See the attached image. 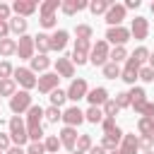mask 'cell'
Instances as JSON below:
<instances>
[{
	"label": "cell",
	"mask_w": 154,
	"mask_h": 154,
	"mask_svg": "<svg viewBox=\"0 0 154 154\" xmlns=\"http://www.w3.org/2000/svg\"><path fill=\"white\" fill-rule=\"evenodd\" d=\"M24 152L26 154H46V147H43V142H31Z\"/></svg>",
	"instance_id": "f6af8a7d"
},
{
	"label": "cell",
	"mask_w": 154,
	"mask_h": 154,
	"mask_svg": "<svg viewBox=\"0 0 154 154\" xmlns=\"http://www.w3.org/2000/svg\"><path fill=\"white\" fill-rule=\"evenodd\" d=\"M103 41L106 43H113V46H125L130 41V29H125V26H108Z\"/></svg>",
	"instance_id": "5b68a950"
},
{
	"label": "cell",
	"mask_w": 154,
	"mask_h": 154,
	"mask_svg": "<svg viewBox=\"0 0 154 154\" xmlns=\"http://www.w3.org/2000/svg\"><path fill=\"white\" fill-rule=\"evenodd\" d=\"M72 154H82V152H72Z\"/></svg>",
	"instance_id": "91938a15"
},
{
	"label": "cell",
	"mask_w": 154,
	"mask_h": 154,
	"mask_svg": "<svg viewBox=\"0 0 154 154\" xmlns=\"http://www.w3.org/2000/svg\"><path fill=\"white\" fill-rule=\"evenodd\" d=\"M34 103H31V94L29 91H17L12 99H10V111L14 113V116H19V113H24V111H29Z\"/></svg>",
	"instance_id": "277c9868"
},
{
	"label": "cell",
	"mask_w": 154,
	"mask_h": 154,
	"mask_svg": "<svg viewBox=\"0 0 154 154\" xmlns=\"http://www.w3.org/2000/svg\"><path fill=\"white\" fill-rule=\"evenodd\" d=\"M34 36H19V41H17V55L22 58V60H31L34 58Z\"/></svg>",
	"instance_id": "30bf717a"
},
{
	"label": "cell",
	"mask_w": 154,
	"mask_h": 154,
	"mask_svg": "<svg viewBox=\"0 0 154 154\" xmlns=\"http://www.w3.org/2000/svg\"><path fill=\"white\" fill-rule=\"evenodd\" d=\"M89 154H108V152H106L101 144H96V147H91V149H89Z\"/></svg>",
	"instance_id": "db71d44e"
},
{
	"label": "cell",
	"mask_w": 154,
	"mask_h": 154,
	"mask_svg": "<svg viewBox=\"0 0 154 154\" xmlns=\"http://www.w3.org/2000/svg\"><path fill=\"white\" fill-rule=\"evenodd\" d=\"M87 91H89V84H87V79L84 77H77V79H72L70 82V87H67V99L70 101H79V99H84L87 96Z\"/></svg>",
	"instance_id": "52a82bcc"
},
{
	"label": "cell",
	"mask_w": 154,
	"mask_h": 154,
	"mask_svg": "<svg viewBox=\"0 0 154 154\" xmlns=\"http://www.w3.org/2000/svg\"><path fill=\"white\" fill-rule=\"evenodd\" d=\"M137 79H142V82H154V70H152L149 65H147V67H140Z\"/></svg>",
	"instance_id": "60d3db41"
},
{
	"label": "cell",
	"mask_w": 154,
	"mask_h": 154,
	"mask_svg": "<svg viewBox=\"0 0 154 154\" xmlns=\"http://www.w3.org/2000/svg\"><path fill=\"white\" fill-rule=\"evenodd\" d=\"M149 67L154 70V53H149Z\"/></svg>",
	"instance_id": "9f6ffc18"
},
{
	"label": "cell",
	"mask_w": 154,
	"mask_h": 154,
	"mask_svg": "<svg viewBox=\"0 0 154 154\" xmlns=\"http://www.w3.org/2000/svg\"><path fill=\"white\" fill-rule=\"evenodd\" d=\"M147 154H154V152H147Z\"/></svg>",
	"instance_id": "94428289"
},
{
	"label": "cell",
	"mask_w": 154,
	"mask_h": 154,
	"mask_svg": "<svg viewBox=\"0 0 154 154\" xmlns=\"http://www.w3.org/2000/svg\"><path fill=\"white\" fill-rule=\"evenodd\" d=\"M34 48H36L41 55H46V53L51 51V36H48V34H43V31H41L38 36H34Z\"/></svg>",
	"instance_id": "d4e9b609"
},
{
	"label": "cell",
	"mask_w": 154,
	"mask_h": 154,
	"mask_svg": "<svg viewBox=\"0 0 154 154\" xmlns=\"http://www.w3.org/2000/svg\"><path fill=\"white\" fill-rule=\"evenodd\" d=\"M10 140L14 142V147L26 144V140H29L26 125H24V120H22L19 116H12V118H10Z\"/></svg>",
	"instance_id": "7a4b0ae2"
},
{
	"label": "cell",
	"mask_w": 154,
	"mask_h": 154,
	"mask_svg": "<svg viewBox=\"0 0 154 154\" xmlns=\"http://www.w3.org/2000/svg\"><path fill=\"white\" fill-rule=\"evenodd\" d=\"M12 53H17V41L14 38H2L0 41V55H12Z\"/></svg>",
	"instance_id": "f546056e"
},
{
	"label": "cell",
	"mask_w": 154,
	"mask_h": 154,
	"mask_svg": "<svg viewBox=\"0 0 154 154\" xmlns=\"http://www.w3.org/2000/svg\"><path fill=\"white\" fill-rule=\"evenodd\" d=\"M41 118H43V108L41 106H31L26 111V135H29L31 142H41V137H43Z\"/></svg>",
	"instance_id": "6da1fadb"
},
{
	"label": "cell",
	"mask_w": 154,
	"mask_h": 154,
	"mask_svg": "<svg viewBox=\"0 0 154 154\" xmlns=\"http://www.w3.org/2000/svg\"><path fill=\"white\" fill-rule=\"evenodd\" d=\"M43 147H46V152H48V154H58V149H60L63 144H60V137L48 135V137H46V142H43Z\"/></svg>",
	"instance_id": "836d02e7"
},
{
	"label": "cell",
	"mask_w": 154,
	"mask_h": 154,
	"mask_svg": "<svg viewBox=\"0 0 154 154\" xmlns=\"http://www.w3.org/2000/svg\"><path fill=\"white\" fill-rule=\"evenodd\" d=\"M91 106H103L106 101H108V91L103 89V87H94V89H89L87 91V96H84Z\"/></svg>",
	"instance_id": "e0dca14e"
},
{
	"label": "cell",
	"mask_w": 154,
	"mask_h": 154,
	"mask_svg": "<svg viewBox=\"0 0 154 154\" xmlns=\"http://www.w3.org/2000/svg\"><path fill=\"white\" fill-rule=\"evenodd\" d=\"M84 120H89V123H94V125H96V123H101V120H103V111H101L99 106H89V108H87V113H84Z\"/></svg>",
	"instance_id": "f1b7e54d"
},
{
	"label": "cell",
	"mask_w": 154,
	"mask_h": 154,
	"mask_svg": "<svg viewBox=\"0 0 154 154\" xmlns=\"http://www.w3.org/2000/svg\"><path fill=\"white\" fill-rule=\"evenodd\" d=\"M48 67H51V58H48V55H41V53H38V55L31 58V67H29V70H31L34 75H36V72H46Z\"/></svg>",
	"instance_id": "603a6c76"
},
{
	"label": "cell",
	"mask_w": 154,
	"mask_h": 154,
	"mask_svg": "<svg viewBox=\"0 0 154 154\" xmlns=\"http://www.w3.org/2000/svg\"><path fill=\"white\" fill-rule=\"evenodd\" d=\"M55 75L58 77H75V65L70 58H58L55 60Z\"/></svg>",
	"instance_id": "d6986e66"
},
{
	"label": "cell",
	"mask_w": 154,
	"mask_h": 154,
	"mask_svg": "<svg viewBox=\"0 0 154 154\" xmlns=\"http://www.w3.org/2000/svg\"><path fill=\"white\" fill-rule=\"evenodd\" d=\"M140 5H142V2H140V0H128V2H125V5H123V7H125V10H137V7H140Z\"/></svg>",
	"instance_id": "f5cc1de1"
},
{
	"label": "cell",
	"mask_w": 154,
	"mask_h": 154,
	"mask_svg": "<svg viewBox=\"0 0 154 154\" xmlns=\"http://www.w3.org/2000/svg\"><path fill=\"white\" fill-rule=\"evenodd\" d=\"M108 58H111V63H123V60H128V51H125V46H116L111 53H108Z\"/></svg>",
	"instance_id": "4dcf8cb0"
},
{
	"label": "cell",
	"mask_w": 154,
	"mask_h": 154,
	"mask_svg": "<svg viewBox=\"0 0 154 154\" xmlns=\"http://www.w3.org/2000/svg\"><path fill=\"white\" fill-rule=\"evenodd\" d=\"M48 99H51V106H55V108H60V106H63V103L67 101V94H65L63 89H53Z\"/></svg>",
	"instance_id": "1f68e13d"
},
{
	"label": "cell",
	"mask_w": 154,
	"mask_h": 154,
	"mask_svg": "<svg viewBox=\"0 0 154 154\" xmlns=\"http://www.w3.org/2000/svg\"><path fill=\"white\" fill-rule=\"evenodd\" d=\"M7 24H10V31L17 34V36H24V34H26V26H29L24 17H10Z\"/></svg>",
	"instance_id": "cb8c5ba5"
},
{
	"label": "cell",
	"mask_w": 154,
	"mask_h": 154,
	"mask_svg": "<svg viewBox=\"0 0 154 154\" xmlns=\"http://www.w3.org/2000/svg\"><path fill=\"white\" fill-rule=\"evenodd\" d=\"M130 58H135V60H137V63H140V65H142V63H144V60H149V51H147V48H144V46H140V48H135V53H132V55H130Z\"/></svg>",
	"instance_id": "ab89813d"
},
{
	"label": "cell",
	"mask_w": 154,
	"mask_h": 154,
	"mask_svg": "<svg viewBox=\"0 0 154 154\" xmlns=\"http://www.w3.org/2000/svg\"><path fill=\"white\" fill-rule=\"evenodd\" d=\"M60 120H63L67 128H77V125L84 120V113H82L77 106H70V108H65V111H63V118H60Z\"/></svg>",
	"instance_id": "9a60e30c"
},
{
	"label": "cell",
	"mask_w": 154,
	"mask_h": 154,
	"mask_svg": "<svg viewBox=\"0 0 154 154\" xmlns=\"http://www.w3.org/2000/svg\"><path fill=\"white\" fill-rule=\"evenodd\" d=\"M36 10H38L36 0H14V2H12V12H14L17 17H29V14H34Z\"/></svg>",
	"instance_id": "4fadbf2b"
},
{
	"label": "cell",
	"mask_w": 154,
	"mask_h": 154,
	"mask_svg": "<svg viewBox=\"0 0 154 154\" xmlns=\"http://www.w3.org/2000/svg\"><path fill=\"white\" fill-rule=\"evenodd\" d=\"M118 144H120V142H116V140H113V137H108V135H103V140H101V147H103L106 152L118 149Z\"/></svg>",
	"instance_id": "7bdbcfd3"
},
{
	"label": "cell",
	"mask_w": 154,
	"mask_h": 154,
	"mask_svg": "<svg viewBox=\"0 0 154 154\" xmlns=\"http://www.w3.org/2000/svg\"><path fill=\"white\" fill-rule=\"evenodd\" d=\"M75 34H77V38H84V41H89V38H91V34H94V29H91L89 24H77Z\"/></svg>",
	"instance_id": "74e56055"
},
{
	"label": "cell",
	"mask_w": 154,
	"mask_h": 154,
	"mask_svg": "<svg viewBox=\"0 0 154 154\" xmlns=\"http://www.w3.org/2000/svg\"><path fill=\"white\" fill-rule=\"evenodd\" d=\"M108 154H123V152H120V149H113V152H108Z\"/></svg>",
	"instance_id": "6f0895ef"
},
{
	"label": "cell",
	"mask_w": 154,
	"mask_h": 154,
	"mask_svg": "<svg viewBox=\"0 0 154 154\" xmlns=\"http://www.w3.org/2000/svg\"><path fill=\"white\" fill-rule=\"evenodd\" d=\"M113 101L118 103V108H128V106H130V96H128V91L116 94V99H113Z\"/></svg>",
	"instance_id": "b9f144b4"
},
{
	"label": "cell",
	"mask_w": 154,
	"mask_h": 154,
	"mask_svg": "<svg viewBox=\"0 0 154 154\" xmlns=\"http://www.w3.org/2000/svg\"><path fill=\"white\" fill-rule=\"evenodd\" d=\"M5 154H26V152H24L22 147H10V149H7Z\"/></svg>",
	"instance_id": "11a10c76"
},
{
	"label": "cell",
	"mask_w": 154,
	"mask_h": 154,
	"mask_svg": "<svg viewBox=\"0 0 154 154\" xmlns=\"http://www.w3.org/2000/svg\"><path fill=\"white\" fill-rule=\"evenodd\" d=\"M38 22H41V26H43V29H53V26H55V22H58V17H55V14H51V17H41Z\"/></svg>",
	"instance_id": "7dc6e473"
},
{
	"label": "cell",
	"mask_w": 154,
	"mask_h": 154,
	"mask_svg": "<svg viewBox=\"0 0 154 154\" xmlns=\"http://www.w3.org/2000/svg\"><path fill=\"white\" fill-rule=\"evenodd\" d=\"M128 96H130V106L135 108V113H140V108L147 103V91H144L142 87H132V89L128 91Z\"/></svg>",
	"instance_id": "2e32d148"
},
{
	"label": "cell",
	"mask_w": 154,
	"mask_h": 154,
	"mask_svg": "<svg viewBox=\"0 0 154 154\" xmlns=\"http://www.w3.org/2000/svg\"><path fill=\"white\" fill-rule=\"evenodd\" d=\"M91 147H94V144H91V137H89V135H79V137H77V144H75V152H82V154H84V152H89Z\"/></svg>",
	"instance_id": "d590c367"
},
{
	"label": "cell",
	"mask_w": 154,
	"mask_h": 154,
	"mask_svg": "<svg viewBox=\"0 0 154 154\" xmlns=\"http://www.w3.org/2000/svg\"><path fill=\"white\" fill-rule=\"evenodd\" d=\"M111 5H113L111 0H91V2H89V12H91V14H106Z\"/></svg>",
	"instance_id": "4316f807"
},
{
	"label": "cell",
	"mask_w": 154,
	"mask_h": 154,
	"mask_svg": "<svg viewBox=\"0 0 154 154\" xmlns=\"http://www.w3.org/2000/svg\"><path fill=\"white\" fill-rule=\"evenodd\" d=\"M58 82H60V77H58L55 72H43V75L36 79V87H38L41 94H51L53 89H58Z\"/></svg>",
	"instance_id": "9c48e42d"
},
{
	"label": "cell",
	"mask_w": 154,
	"mask_h": 154,
	"mask_svg": "<svg viewBox=\"0 0 154 154\" xmlns=\"http://www.w3.org/2000/svg\"><path fill=\"white\" fill-rule=\"evenodd\" d=\"M137 147L147 154V152H152V140L149 137H137Z\"/></svg>",
	"instance_id": "c3c4849f"
},
{
	"label": "cell",
	"mask_w": 154,
	"mask_h": 154,
	"mask_svg": "<svg viewBox=\"0 0 154 154\" xmlns=\"http://www.w3.org/2000/svg\"><path fill=\"white\" fill-rule=\"evenodd\" d=\"M101 111H103V118H116L120 108H118V103H116L113 99H108V101L103 103V108H101Z\"/></svg>",
	"instance_id": "8d00e7d4"
},
{
	"label": "cell",
	"mask_w": 154,
	"mask_h": 154,
	"mask_svg": "<svg viewBox=\"0 0 154 154\" xmlns=\"http://www.w3.org/2000/svg\"><path fill=\"white\" fill-rule=\"evenodd\" d=\"M10 132H0V152H7L10 149Z\"/></svg>",
	"instance_id": "f907efd6"
},
{
	"label": "cell",
	"mask_w": 154,
	"mask_h": 154,
	"mask_svg": "<svg viewBox=\"0 0 154 154\" xmlns=\"http://www.w3.org/2000/svg\"><path fill=\"white\" fill-rule=\"evenodd\" d=\"M108 53H111V48H108V43L101 38V41H96V43L91 46V51H89V63L103 67V65L108 63Z\"/></svg>",
	"instance_id": "3957f363"
},
{
	"label": "cell",
	"mask_w": 154,
	"mask_h": 154,
	"mask_svg": "<svg viewBox=\"0 0 154 154\" xmlns=\"http://www.w3.org/2000/svg\"><path fill=\"white\" fill-rule=\"evenodd\" d=\"M10 14H12V7L0 2V22H10Z\"/></svg>",
	"instance_id": "681fc988"
},
{
	"label": "cell",
	"mask_w": 154,
	"mask_h": 154,
	"mask_svg": "<svg viewBox=\"0 0 154 154\" xmlns=\"http://www.w3.org/2000/svg\"><path fill=\"white\" fill-rule=\"evenodd\" d=\"M137 130H140V135H142V137H149V135H152V130H154V120H152V118H140Z\"/></svg>",
	"instance_id": "d6a6232c"
},
{
	"label": "cell",
	"mask_w": 154,
	"mask_h": 154,
	"mask_svg": "<svg viewBox=\"0 0 154 154\" xmlns=\"http://www.w3.org/2000/svg\"><path fill=\"white\" fill-rule=\"evenodd\" d=\"M123 154H137V135L135 132H130V135H123V140H120V147H118Z\"/></svg>",
	"instance_id": "7402d4cb"
},
{
	"label": "cell",
	"mask_w": 154,
	"mask_h": 154,
	"mask_svg": "<svg viewBox=\"0 0 154 154\" xmlns=\"http://www.w3.org/2000/svg\"><path fill=\"white\" fill-rule=\"evenodd\" d=\"M12 72H14V67H12L7 60H2V63H0V79H10Z\"/></svg>",
	"instance_id": "ee69618b"
},
{
	"label": "cell",
	"mask_w": 154,
	"mask_h": 154,
	"mask_svg": "<svg viewBox=\"0 0 154 154\" xmlns=\"http://www.w3.org/2000/svg\"><path fill=\"white\" fill-rule=\"evenodd\" d=\"M125 12H128V10H125L123 5H116V2H113V5L108 7V12H106V24H108V26H120L123 19H125Z\"/></svg>",
	"instance_id": "5bb4252c"
},
{
	"label": "cell",
	"mask_w": 154,
	"mask_h": 154,
	"mask_svg": "<svg viewBox=\"0 0 154 154\" xmlns=\"http://www.w3.org/2000/svg\"><path fill=\"white\" fill-rule=\"evenodd\" d=\"M101 70H103V77H106V79H116V77H120V67H118L116 63H111V60H108Z\"/></svg>",
	"instance_id": "e575fe53"
},
{
	"label": "cell",
	"mask_w": 154,
	"mask_h": 154,
	"mask_svg": "<svg viewBox=\"0 0 154 154\" xmlns=\"http://www.w3.org/2000/svg\"><path fill=\"white\" fill-rule=\"evenodd\" d=\"M77 137H79V135H77V128H67V125H65V128L60 130V144H63V147H67L70 152H75Z\"/></svg>",
	"instance_id": "ac0fdd59"
},
{
	"label": "cell",
	"mask_w": 154,
	"mask_h": 154,
	"mask_svg": "<svg viewBox=\"0 0 154 154\" xmlns=\"http://www.w3.org/2000/svg\"><path fill=\"white\" fill-rule=\"evenodd\" d=\"M101 128H103V132H106V135H108V132H113V130L118 128V125H116V118H103V120H101Z\"/></svg>",
	"instance_id": "bcb514c9"
},
{
	"label": "cell",
	"mask_w": 154,
	"mask_h": 154,
	"mask_svg": "<svg viewBox=\"0 0 154 154\" xmlns=\"http://www.w3.org/2000/svg\"><path fill=\"white\" fill-rule=\"evenodd\" d=\"M147 34H149V22H147L144 17H135L132 24H130V36L137 38V41H144Z\"/></svg>",
	"instance_id": "7c38bea8"
},
{
	"label": "cell",
	"mask_w": 154,
	"mask_h": 154,
	"mask_svg": "<svg viewBox=\"0 0 154 154\" xmlns=\"http://www.w3.org/2000/svg\"><path fill=\"white\" fill-rule=\"evenodd\" d=\"M7 34H10V24L7 22H0V41L7 38Z\"/></svg>",
	"instance_id": "816d5d0a"
},
{
	"label": "cell",
	"mask_w": 154,
	"mask_h": 154,
	"mask_svg": "<svg viewBox=\"0 0 154 154\" xmlns=\"http://www.w3.org/2000/svg\"><path fill=\"white\" fill-rule=\"evenodd\" d=\"M67 38L70 34L65 29H55V34H51V51H63L67 46Z\"/></svg>",
	"instance_id": "44dd1931"
},
{
	"label": "cell",
	"mask_w": 154,
	"mask_h": 154,
	"mask_svg": "<svg viewBox=\"0 0 154 154\" xmlns=\"http://www.w3.org/2000/svg\"><path fill=\"white\" fill-rule=\"evenodd\" d=\"M140 63L135 60V58H130L128 55V60H125V67H123V72H120V79L123 82H128V84H135V79H137V75H140Z\"/></svg>",
	"instance_id": "8fae6325"
},
{
	"label": "cell",
	"mask_w": 154,
	"mask_h": 154,
	"mask_svg": "<svg viewBox=\"0 0 154 154\" xmlns=\"http://www.w3.org/2000/svg\"><path fill=\"white\" fill-rule=\"evenodd\" d=\"M89 51H91V41H84V38H77L75 41V51H72V65H84L89 60Z\"/></svg>",
	"instance_id": "8992f818"
},
{
	"label": "cell",
	"mask_w": 154,
	"mask_h": 154,
	"mask_svg": "<svg viewBox=\"0 0 154 154\" xmlns=\"http://www.w3.org/2000/svg\"><path fill=\"white\" fill-rule=\"evenodd\" d=\"M152 12H154V2H152Z\"/></svg>",
	"instance_id": "680465c9"
},
{
	"label": "cell",
	"mask_w": 154,
	"mask_h": 154,
	"mask_svg": "<svg viewBox=\"0 0 154 154\" xmlns=\"http://www.w3.org/2000/svg\"><path fill=\"white\" fill-rule=\"evenodd\" d=\"M43 116L51 120V123H58L60 118H63V113H60V108H55V106H48V108H43Z\"/></svg>",
	"instance_id": "f35d334b"
},
{
	"label": "cell",
	"mask_w": 154,
	"mask_h": 154,
	"mask_svg": "<svg viewBox=\"0 0 154 154\" xmlns=\"http://www.w3.org/2000/svg\"><path fill=\"white\" fill-rule=\"evenodd\" d=\"M60 2H63V0H46V2H41V5H38V14H41V17L55 14V10L60 7Z\"/></svg>",
	"instance_id": "484cf974"
},
{
	"label": "cell",
	"mask_w": 154,
	"mask_h": 154,
	"mask_svg": "<svg viewBox=\"0 0 154 154\" xmlns=\"http://www.w3.org/2000/svg\"><path fill=\"white\" fill-rule=\"evenodd\" d=\"M84 7H89L87 0H63V2H60V10H63L65 14H70V17H72L75 12H82Z\"/></svg>",
	"instance_id": "ffe728a7"
},
{
	"label": "cell",
	"mask_w": 154,
	"mask_h": 154,
	"mask_svg": "<svg viewBox=\"0 0 154 154\" xmlns=\"http://www.w3.org/2000/svg\"><path fill=\"white\" fill-rule=\"evenodd\" d=\"M14 77V84H19V87H24V91L26 89H34L36 87V77H34V72L29 70V67H17L14 72H12Z\"/></svg>",
	"instance_id": "ba28073f"
},
{
	"label": "cell",
	"mask_w": 154,
	"mask_h": 154,
	"mask_svg": "<svg viewBox=\"0 0 154 154\" xmlns=\"http://www.w3.org/2000/svg\"><path fill=\"white\" fill-rule=\"evenodd\" d=\"M14 94H17L14 79H12V77H10V79H0V99H2V96H10V99H12Z\"/></svg>",
	"instance_id": "83f0119b"
}]
</instances>
